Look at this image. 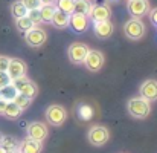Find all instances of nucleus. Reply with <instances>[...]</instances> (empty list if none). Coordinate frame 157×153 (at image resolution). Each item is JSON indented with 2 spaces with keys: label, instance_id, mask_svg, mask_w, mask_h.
Listing matches in <instances>:
<instances>
[{
  "label": "nucleus",
  "instance_id": "obj_21",
  "mask_svg": "<svg viewBox=\"0 0 157 153\" xmlns=\"http://www.w3.org/2000/svg\"><path fill=\"white\" fill-rule=\"evenodd\" d=\"M55 8L66 12V14H72L73 9H75V0H55Z\"/></svg>",
  "mask_w": 157,
  "mask_h": 153
},
{
  "label": "nucleus",
  "instance_id": "obj_24",
  "mask_svg": "<svg viewBox=\"0 0 157 153\" xmlns=\"http://www.w3.org/2000/svg\"><path fill=\"white\" fill-rule=\"evenodd\" d=\"M15 26H17V29L20 31V32H28L29 29H32L34 28V23L31 22V18L29 17H18V18H15Z\"/></svg>",
  "mask_w": 157,
  "mask_h": 153
},
{
  "label": "nucleus",
  "instance_id": "obj_5",
  "mask_svg": "<svg viewBox=\"0 0 157 153\" xmlns=\"http://www.w3.org/2000/svg\"><path fill=\"white\" fill-rule=\"evenodd\" d=\"M87 139L92 146L101 147L110 139V132L104 126H93V127H90V130L87 133Z\"/></svg>",
  "mask_w": 157,
  "mask_h": 153
},
{
  "label": "nucleus",
  "instance_id": "obj_37",
  "mask_svg": "<svg viewBox=\"0 0 157 153\" xmlns=\"http://www.w3.org/2000/svg\"><path fill=\"white\" fill-rule=\"evenodd\" d=\"M110 2H117V0H110Z\"/></svg>",
  "mask_w": 157,
  "mask_h": 153
},
{
  "label": "nucleus",
  "instance_id": "obj_28",
  "mask_svg": "<svg viewBox=\"0 0 157 153\" xmlns=\"http://www.w3.org/2000/svg\"><path fill=\"white\" fill-rule=\"evenodd\" d=\"M26 17H29V18H31V22H32L34 25H37V23H41V14H40V8H38V9H29V11H28V14H26Z\"/></svg>",
  "mask_w": 157,
  "mask_h": 153
},
{
  "label": "nucleus",
  "instance_id": "obj_1",
  "mask_svg": "<svg viewBox=\"0 0 157 153\" xmlns=\"http://www.w3.org/2000/svg\"><path fill=\"white\" fill-rule=\"evenodd\" d=\"M127 109H128V113L133 118L145 119L150 115V112H151V103L148 100H145L144 97H134V98H131L128 101Z\"/></svg>",
  "mask_w": 157,
  "mask_h": 153
},
{
  "label": "nucleus",
  "instance_id": "obj_7",
  "mask_svg": "<svg viewBox=\"0 0 157 153\" xmlns=\"http://www.w3.org/2000/svg\"><path fill=\"white\" fill-rule=\"evenodd\" d=\"M89 25H90V20L87 15L84 14H79V12H72L69 15V26L73 32L76 34H82L89 29Z\"/></svg>",
  "mask_w": 157,
  "mask_h": 153
},
{
  "label": "nucleus",
  "instance_id": "obj_27",
  "mask_svg": "<svg viewBox=\"0 0 157 153\" xmlns=\"http://www.w3.org/2000/svg\"><path fill=\"white\" fill-rule=\"evenodd\" d=\"M12 101L15 103L21 110H26V109L31 106L32 100H31V98H28V97H25V95H21V94H17V95H15V98H14Z\"/></svg>",
  "mask_w": 157,
  "mask_h": 153
},
{
  "label": "nucleus",
  "instance_id": "obj_20",
  "mask_svg": "<svg viewBox=\"0 0 157 153\" xmlns=\"http://www.w3.org/2000/svg\"><path fill=\"white\" fill-rule=\"evenodd\" d=\"M92 6L93 5H92L90 0H75V9H73V12H79V14H84V15L89 17Z\"/></svg>",
  "mask_w": 157,
  "mask_h": 153
},
{
  "label": "nucleus",
  "instance_id": "obj_23",
  "mask_svg": "<svg viewBox=\"0 0 157 153\" xmlns=\"http://www.w3.org/2000/svg\"><path fill=\"white\" fill-rule=\"evenodd\" d=\"M18 141L12 136H2V141H0V146L6 150V152H12V150H17L18 149Z\"/></svg>",
  "mask_w": 157,
  "mask_h": 153
},
{
  "label": "nucleus",
  "instance_id": "obj_4",
  "mask_svg": "<svg viewBox=\"0 0 157 153\" xmlns=\"http://www.w3.org/2000/svg\"><path fill=\"white\" fill-rule=\"evenodd\" d=\"M46 119L48 123L53 127H59L64 124V121L67 119V112L63 106L59 104H52L46 109Z\"/></svg>",
  "mask_w": 157,
  "mask_h": 153
},
{
  "label": "nucleus",
  "instance_id": "obj_9",
  "mask_svg": "<svg viewBox=\"0 0 157 153\" xmlns=\"http://www.w3.org/2000/svg\"><path fill=\"white\" fill-rule=\"evenodd\" d=\"M46 38H48V35H46L44 29H40V28H35V26L32 29H29L28 32H25V40L32 48L43 46L46 43Z\"/></svg>",
  "mask_w": 157,
  "mask_h": 153
},
{
  "label": "nucleus",
  "instance_id": "obj_10",
  "mask_svg": "<svg viewBox=\"0 0 157 153\" xmlns=\"http://www.w3.org/2000/svg\"><path fill=\"white\" fill-rule=\"evenodd\" d=\"M128 12L134 18L144 17L150 11V2L148 0H128Z\"/></svg>",
  "mask_w": 157,
  "mask_h": 153
},
{
  "label": "nucleus",
  "instance_id": "obj_33",
  "mask_svg": "<svg viewBox=\"0 0 157 153\" xmlns=\"http://www.w3.org/2000/svg\"><path fill=\"white\" fill-rule=\"evenodd\" d=\"M5 106H6V101L0 100V115H3V110H5Z\"/></svg>",
  "mask_w": 157,
  "mask_h": 153
},
{
  "label": "nucleus",
  "instance_id": "obj_17",
  "mask_svg": "<svg viewBox=\"0 0 157 153\" xmlns=\"http://www.w3.org/2000/svg\"><path fill=\"white\" fill-rule=\"evenodd\" d=\"M51 23L56 29H66V28H69V14H66V12H63L59 9H55Z\"/></svg>",
  "mask_w": 157,
  "mask_h": 153
},
{
  "label": "nucleus",
  "instance_id": "obj_34",
  "mask_svg": "<svg viewBox=\"0 0 157 153\" xmlns=\"http://www.w3.org/2000/svg\"><path fill=\"white\" fill-rule=\"evenodd\" d=\"M43 5H51V3H55V0H40Z\"/></svg>",
  "mask_w": 157,
  "mask_h": 153
},
{
  "label": "nucleus",
  "instance_id": "obj_3",
  "mask_svg": "<svg viewBox=\"0 0 157 153\" xmlns=\"http://www.w3.org/2000/svg\"><path fill=\"white\" fill-rule=\"evenodd\" d=\"M124 34L130 38V40H140L145 34V25L142 23L140 18H130L125 25H124Z\"/></svg>",
  "mask_w": 157,
  "mask_h": 153
},
{
  "label": "nucleus",
  "instance_id": "obj_22",
  "mask_svg": "<svg viewBox=\"0 0 157 153\" xmlns=\"http://www.w3.org/2000/svg\"><path fill=\"white\" fill-rule=\"evenodd\" d=\"M18 92H17V89L12 86V84H8V86H5V87H2V92H0V100H3V101H12L14 98H15V95H17Z\"/></svg>",
  "mask_w": 157,
  "mask_h": 153
},
{
  "label": "nucleus",
  "instance_id": "obj_15",
  "mask_svg": "<svg viewBox=\"0 0 157 153\" xmlns=\"http://www.w3.org/2000/svg\"><path fill=\"white\" fill-rule=\"evenodd\" d=\"M114 31V26L110 20H104V22H96L93 23V32L98 38H108Z\"/></svg>",
  "mask_w": 157,
  "mask_h": 153
},
{
  "label": "nucleus",
  "instance_id": "obj_6",
  "mask_svg": "<svg viewBox=\"0 0 157 153\" xmlns=\"http://www.w3.org/2000/svg\"><path fill=\"white\" fill-rule=\"evenodd\" d=\"M90 51L87 45L84 43H72L67 49V55H69V60L73 63V64H82L84 63V58L87 55V52Z\"/></svg>",
  "mask_w": 157,
  "mask_h": 153
},
{
  "label": "nucleus",
  "instance_id": "obj_38",
  "mask_svg": "<svg viewBox=\"0 0 157 153\" xmlns=\"http://www.w3.org/2000/svg\"><path fill=\"white\" fill-rule=\"evenodd\" d=\"M0 141H2V136H0Z\"/></svg>",
  "mask_w": 157,
  "mask_h": 153
},
{
  "label": "nucleus",
  "instance_id": "obj_31",
  "mask_svg": "<svg viewBox=\"0 0 157 153\" xmlns=\"http://www.w3.org/2000/svg\"><path fill=\"white\" fill-rule=\"evenodd\" d=\"M8 84H11V78H9L8 72H2L0 70V89L8 86Z\"/></svg>",
  "mask_w": 157,
  "mask_h": 153
},
{
  "label": "nucleus",
  "instance_id": "obj_8",
  "mask_svg": "<svg viewBox=\"0 0 157 153\" xmlns=\"http://www.w3.org/2000/svg\"><path fill=\"white\" fill-rule=\"evenodd\" d=\"M82 64H84L90 72H98V70H101L102 66H104V55H102V52L90 49V51L87 52V55H86Z\"/></svg>",
  "mask_w": 157,
  "mask_h": 153
},
{
  "label": "nucleus",
  "instance_id": "obj_35",
  "mask_svg": "<svg viewBox=\"0 0 157 153\" xmlns=\"http://www.w3.org/2000/svg\"><path fill=\"white\" fill-rule=\"evenodd\" d=\"M0 153H8V152H6V150H5V149H3V147L0 146Z\"/></svg>",
  "mask_w": 157,
  "mask_h": 153
},
{
  "label": "nucleus",
  "instance_id": "obj_39",
  "mask_svg": "<svg viewBox=\"0 0 157 153\" xmlns=\"http://www.w3.org/2000/svg\"><path fill=\"white\" fill-rule=\"evenodd\" d=\"M0 92H2V89H0Z\"/></svg>",
  "mask_w": 157,
  "mask_h": 153
},
{
  "label": "nucleus",
  "instance_id": "obj_29",
  "mask_svg": "<svg viewBox=\"0 0 157 153\" xmlns=\"http://www.w3.org/2000/svg\"><path fill=\"white\" fill-rule=\"evenodd\" d=\"M21 2H23V5L28 8V11H29V9H38V8L43 5L40 0H21Z\"/></svg>",
  "mask_w": 157,
  "mask_h": 153
},
{
  "label": "nucleus",
  "instance_id": "obj_30",
  "mask_svg": "<svg viewBox=\"0 0 157 153\" xmlns=\"http://www.w3.org/2000/svg\"><path fill=\"white\" fill-rule=\"evenodd\" d=\"M9 61H11L9 57H6V55H0V70H2V72H6V70H8Z\"/></svg>",
  "mask_w": 157,
  "mask_h": 153
},
{
  "label": "nucleus",
  "instance_id": "obj_14",
  "mask_svg": "<svg viewBox=\"0 0 157 153\" xmlns=\"http://www.w3.org/2000/svg\"><path fill=\"white\" fill-rule=\"evenodd\" d=\"M28 136L32 138V139H37V141H44L46 136H48V127L46 124L40 123V121H35V123H31L28 126Z\"/></svg>",
  "mask_w": 157,
  "mask_h": 153
},
{
  "label": "nucleus",
  "instance_id": "obj_36",
  "mask_svg": "<svg viewBox=\"0 0 157 153\" xmlns=\"http://www.w3.org/2000/svg\"><path fill=\"white\" fill-rule=\"evenodd\" d=\"M9 153H20V150L17 149V150H12V152H9Z\"/></svg>",
  "mask_w": 157,
  "mask_h": 153
},
{
  "label": "nucleus",
  "instance_id": "obj_19",
  "mask_svg": "<svg viewBox=\"0 0 157 153\" xmlns=\"http://www.w3.org/2000/svg\"><path fill=\"white\" fill-rule=\"evenodd\" d=\"M55 5H41L40 6V14H41V23H51L53 17V12H55Z\"/></svg>",
  "mask_w": 157,
  "mask_h": 153
},
{
  "label": "nucleus",
  "instance_id": "obj_11",
  "mask_svg": "<svg viewBox=\"0 0 157 153\" xmlns=\"http://www.w3.org/2000/svg\"><path fill=\"white\" fill-rule=\"evenodd\" d=\"M26 70H28V66H26V63H25L23 60H20V58H11L6 72H8L11 81H12V80H15V78L25 77V75H26Z\"/></svg>",
  "mask_w": 157,
  "mask_h": 153
},
{
  "label": "nucleus",
  "instance_id": "obj_18",
  "mask_svg": "<svg viewBox=\"0 0 157 153\" xmlns=\"http://www.w3.org/2000/svg\"><path fill=\"white\" fill-rule=\"evenodd\" d=\"M21 112H23V110H21L14 101H8L6 106H5L3 115H5L6 118H9V119H17V118L21 115Z\"/></svg>",
  "mask_w": 157,
  "mask_h": 153
},
{
  "label": "nucleus",
  "instance_id": "obj_2",
  "mask_svg": "<svg viewBox=\"0 0 157 153\" xmlns=\"http://www.w3.org/2000/svg\"><path fill=\"white\" fill-rule=\"evenodd\" d=\"M11 84L17 89L18 94H21V95H25V97H28V98H31V100H34V98L37 97V94H38V87H37V84H35L32 80H29L26 75L12 80Z\"/></svg>",
  "mask_w": 157,
  "mask_h": 153
},
{
  "label": "nucleus",
  "instance_id": "obj_32",
  "mask_svg": "<svg viewBox=\"0 0 157 153\" xmlns=\"http://www.w3.org/2000/svg\"><path fill=\"white\" fill-rule=\"evenodd\" d=\"M150 20H151L153 25H156L157 26V8H154V9L150 12Z\"/></svg>",
  "mask_w": 157,
  "mask_h": 153
},
{
  "label": "nucleus",
  "instance_id": "obj_16",
  "mask_svg": "<svg viewBox=\"0 0 157 153\" xmlns=\"http://www.w3.org/2000/svg\"><path fill=\"white\" fill-rule=\"evenodd\" d=\"M18 150L20 153H41L43 150V143L41 141H37V139H32V138H26L23 139L20 144H18Z\"/></svg>",
  "mask_w": 157,
  "mask_h": 153
},
{
  "label": "nucleus",
  "instance_id": "obj_13",
  "mask_svg": "<svg viewBox=\"0 0 157 153\" xmlns=\"http://www.w3.org/2000/svg\"><path fill=\"white\" fill-rule=\"evenodd\" d=\"M110 17H111V9L107 5H93L89 14V20H92L93 23L110 20Z\"/></svg>",
  "mask_w": 157,
  "mask_h": 153
},
{
  "label": "nucleus",
  "instance_id": "obj_25",
  "mask_svg": "<svg viewBox=\"0 0 157 153\" xmlns=\"http://www.w3.org/2000/svg\"><path fill=\"white\" fill-rule=\"evenodd\" d=\"M11 12H12V15H14L15 18H18V17H25V15L28 14V8L23 5L21 0H17V2L12 3V6H11Z\"/></svg>",
  "mask_w": 157,
  "mask_h": 153
},
{
  "label": "nucleus",
  "instance_id": "obj_26",
  "mask_svg": "<svg viewBox=\"0 0 157 153\" xmlns=\"http://www.w3.org/2000/svg\"><path fill=\"white\" fill-rule=\"evenodd\" d=\"M78 116H79L82 121H89V119L93 116V109H92L89 104H79V106H78Z\"/></svg>",
  "mask_w": 157,
  "mask_h": 153
},
{
  "label": "nucleus",
  "instance_id": "obj_12",
  "mask_svg": "<svg viewBox=\"0 0 157 153\" xmlns=\"http://www.w3.org/2000/svg\"><path fill=\"white\" fill-rule=\"evenodd\" d=\"M139 92H140V97H144L145 100H148L150 103L156 101L157 100V80H154V78L145 80L140 84Z\"/></svg>",
  "mask_w": 157,
  "mask_h": 153
}]
</instances>
